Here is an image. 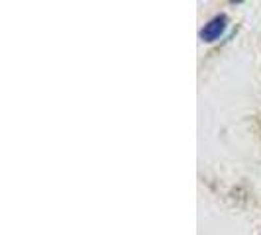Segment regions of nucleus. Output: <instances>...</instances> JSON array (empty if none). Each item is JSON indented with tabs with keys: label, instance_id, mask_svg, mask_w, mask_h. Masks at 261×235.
Listing matches in <instances>:
<instances>
[{
	"label": "nucleus",
	"instance_id": "1",
	"mask_svg": "<svg viewBox=\"0 0 261 235\" xmlns=\"http://www.w3.org/2000/svg\"><path fill=\"white\" fill-rule=\"evenodd\" d=\"M226 26H228V18H226L224 14H220V16L212 18L208 24L202 27L200 38L204 39V41H214V39H218L220 36H222Z\"/></svg>",
	"mask_w": 261,
	"mask_h": 235
}]
</instances>
